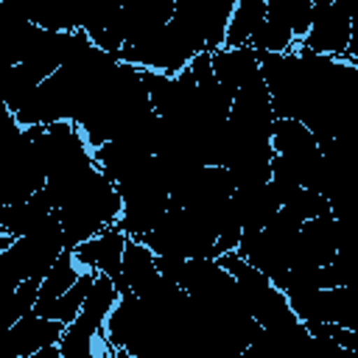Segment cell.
<instances>
[{"mask_svg": "<svg viewBox=\"0 0 358 358\" xmlns=\"http://www.w3.org/2000/svg\"><path fill=\"white\" fill-rule=\"evenodd\" d=\"M45 190L62 221L67 249H76L78 243L117 224L123 213V196L117 190V182L109 179L98 168V162L73 173L50 176Z\"/></svg>", "mask_w": 358, "mask_h": 358, "instance_id": "obj_1", "label": "cell"}, {"mask_svg": "<svg viewBox=\"0 0 358 358\" xmlns=\"http://www.w3.org/2000/svg\"><path fill=\"white\" fill-rule=\"evenodd\" d=\"M201 50H207V42L199 34V28L193 22H187L185 17L173 14L171 22H165L159 31H154L148 36H140V39H131V42H123L117 56L123 62L137 64L140 70L176 76Z\"/></svg>", "mask_w": 358, "mask_h": 358, "instance_id": "obj_2", "label": "cell"}, {"mask_svg": "<svg viewBox=\"0 0 358 358\" xmlns=\"http://www.w3.org/2000/svg\"><path fill=\"white\" fill-rule=\"evenodd\" d=\"M67 249L62 221L53 210L50 218H45L36 229L14 238L0 249V288L8 296L22 280L45 277L48 268L59 260V255Z\"/></svg>", "mask_w": 358, "mask_h": 358, "instance_id": "obj_3", "label": "cell"}, {"mask_svg": "<svg viewBox=\"0 0 358 358\" xmlns=\"http://www.w3.org/2000/svg\"><path fill=\"white\" fill-rule=\"evenodd\" d=\"M117 299H120V288L115 277L98 271L81 313L64 327V336L59 341L62 358H112L115 355L103 327Z\"/></svg>", "mask_w": 358, "mask_h": 358, "instance_id": "obj_4", "label": "cell"}, {"mask_svg": "<svg viewBox=\"0 0 358 358\" xmlns=\"http://www.w3.org/2000/svg\"><path fill=\"white\" fill-rule=\"evenodd\" d=\"M117 190L123 196V213L117 218V227L129 238H145L171 207L168 176L154 154L137 173L117 182Z\"/></svg>", "mask_w": 358, "mask_h": 358, "instance_id": "obj_5", "label": "cell"}, {"mask_svg": "<svg viewBox=\"0 0 358 358\" xmlns=\"http://www.w3.org/2000/svg\"><path fill=\"white\" fill-rule=\"evenodd\" d=\"M218 260H221V263L229 268V274L238 280L241 294H243V302H246L249 313L255 316V322H257L260 327H266V330H282V327H291V324L302 322V319L294 313V308H291L285 291L277 288L274 280L266 277V274H263L257 266H252L246 257H241L238 252H227V255H221Z\"/></svg>", "mask_w": 358, "mask_h": 358, "instance_id": "obj_6", "label": "cell"}, {"mask_svg": "<svg viewBox=\"0 0 358 358\" xmlns=\"http://www.w3.org/2000/svg\"><path fill=\"white\" fill-rule=\"evenodd\" d=\"M215 229L190 213L187 207L171 204L159 224L143 238L157 257H215Z\"/></svg>", "mask_w": 358, "mask_h": 358, "instance_id": "obj_7", "label": "cell"}, {"mask_svg": "<svg viewBox=\"0 0 358 358\" xmlns=\"http://www.w3.org/2000/svg\"><path fill=\"white\" fill-rule=\"evenodd\" d=\"M31 137L36 145V154L50 176L73 173L95 162L92 145L87 143L81 126L76 120H56L45 126H31Z\"/></svg>", "mask_w": 358, "mask_h": 358, "instance_id": "obj_8", "label": "cell"}, {"mask_svg": "<svg viewBox=\"0 0 358 358\" xmlns=\"http://www.w3.org/2000/svg\"><path fill=\"white\" fill-rule=\"evenodd\" d=\"M350 36H352V17L341 3L333 0L324 6H313L310 28L296 48H305L319 56H344L350 48Z\"/></svg>", "mask_w": 358, "mask_h": 358, "instance_id": "obj_9", "label": "cell"}, {"mask_svg": "<svg viewBox=\"0 0 358 358\" xmlns=\"http://www.w3.org/2000/svg\"><path fill=\"white\" fill-rule=\"evenodd\" d=\"M238 0H176V14L199 28L207 50H218L227 42V28Z\"/></svg>", "mask_w": 358, "mask_h": 358, "instance_id": "obj_10", "label": "cell"}, {"mask_svg": "<svg viewBox=\"0 0 358 358\" xmlns=\"http://www.w3.org/2000/svg\"><path fill=\"white\" fill-rule=\"evenodd\" d=\"M126 243H129V235H126L117 224H112V227H106L103 232L92 235L90 241L78 243L73 252H76V260H78L84 268L103 271V274L115 277V282H117V280H120V266H123Z\"/></svg>", "mask_w": 358, "mask_h": 358, "instance_id": "obj_11", "label": "cell"}, {"mask_svg": "<svg viewBox=\"0 0 358 358\" xmlns=\"http://www.w3.org/2000/svg\"><path fill=\"white\" fill-rule=\"evenodd\" d=\"M64 322L59 319H48L36 310L25 313L22 319H17L14 324H8V347L11 355L17 358H31L34 352H39L48 344H59L64 336Z\"/></svg>", "mask_w": 358, "mask_h": 358, "instance_id": "obj_12", "label": "cell"}, {"mask_svg": "<svg viewBox=\"0 0 358 358\" xmlns=\"http://www.w3.org/2000/svg\"><path fill=\"white\" fill-rule=\"evenodd\" d=\"M159 280H162V274H159L154 249H151L143 238H129L126 252H123L120 280H117L120 294H123V291H131V294H137V296H145Z\"/></svg>", "mask_w": 358, "mask_h": 358, "instance_id": "obj_13", "label": "cell"}, {"mask_svg": "<svg viewBox=\"0 0 358 358\" xmlns=\"http://www.w3.org/2000/svg\"><path fill=\"white\" fill-rule=\"evenodd\" d=\"M232 207H235V215H238L243 232H257L277 215V210L282 204H280V196H277V190H274V185L268 179L263 185L235 187Z\"/></svg>", "mask_w": 358, "mask_h": 358, "instance_id": "obj_14", "label": "cell"}, {"mask_svg": "<svg viewBox=\"0 0 358 358\" xmlns=\"http://www.w3.org/2000/svg\"><path fill=\"white\" fill-rule=\"evenodd\" d=\"M50 215H53V201H50L48 190H39L25 201L0 204V249L6 243H11L14 238L36 229Z\"/></svg>", "mask_w": 358, "mask_h": 358, "instance_id": "obj_15", "label": "cell"}, {"mask_svg": "<svg viewBox=\"0 0 358 358\" xmlns=\"http://www.w3.org/2000/svg\"><path fill=\"white\" fill-rule=\"evenodd\" d=\"M213 70H215V78L235 95L238 87L260 76V53L252 45H241V48L224 45L213 50Z\"/></svg>", "mask_w": 358, "mask_h": 358, "instance_id": "obj_16", "label": "cell"}, {"mask_svg": "<svg viewBox=\"0 0 358 358\" xmlns=\"http://www.w3.org/2000/svg\"><path fill=\"white\" fill-rule=\"evenodd\" d=\"M92 157L109 179L123 182L151 159V151L145 145H137V143H129V140H109V143L92 148Z\"/></svg>", "mask_w": 358, "mask_h": 358, "instance_id": "obj_17", "label": "cell"}, {"mask_svg": "<svg viewBox=\"0 0 358 358\" xmlns=\"http://www.w3.org/2000/svg\"><path fill=\"white\" fill-rule=\"evenodd\" d=\"M81 274H84V266L76 260V252H73V249H64V252L59 255V260L48 268V274L42 277L39 299H36V308H34V310L50 305L56 296H62L67 288H73Z\"/></svg>", "mask_w": 358, "mask_h": 358, "instance_id": "obj_18", "label": "cell"}, {"mask_svg": "<svg viewBox=\"0 0 358 358\" xmlns=\"http://www.w3.org/2000/svg\"><path fill=\"white\" fill-rule=\"evenodd\" d=\"M95 274H98L95 268H84V274L76 280V285H73V288H67L62 296H56L50 305L39 308L36 313H42V316H48V319H59V322L70 324V322L81 313L84 299H87V294H90V288H92V282H95Z\"/></svg>", "mask_w": 358, "mask_h": 358, "instance_id": "obj_19", "label": "cell"}, {"mask_svg": "<svg viewBox=\"0 0 358 358\" xmlns=\"http://www.w3.org/2000/svg\"><path fill=\"white\" fill-rule=\"evenodd\" d=\"M263 14H266V0H238L235 3V11H232V20H229V28H227V48H241V45H249L257 25L263 22Z\"/></svg>", "mask_w": 358, "mask_h": 358, "instance_id": "obj_20", "label": "cell"}, {"mask_svg": "<svg viewBox=\"0 0 358 358\" xmlns=\"http://www.w3.org/2000/svg\"><path fill=\"white\" fill-rule=\"evenodd\" d=\"M282 210L291 213L294 218H299V221L305 224L308 218H316V215H322V213H330V201H327V196H322L319 190L299 185L296 190L288 193V199L282 201Z\"/></svg>", "mask_w": 358, "mask_h": 358, "instance_id": "obj_21", "label": "cell"}, {"mask_svg": "<svg viewBox=\"0 0 358 358\" xmlns=\"http://www.w3.org/2000/svg\"><path fill=\"white\" fill-rule=\"evenodd\" d=\"M330 285H352L358 288V238L338 249L336 260L327 263Z\"/></svg>", "mask_w": 358, "mask_h": 358, "instance_id": "obj_22", "label": "cell"}, {"mask_svg": "<svg viewBox=\"0 0 358 358\" xmlns=\"http://www.w3.org/2000/svg\"><path fill=\"white\" fill-rule=\"evenodd\" d=\"M39 285H42V280H39V277H31V280H22V282L8 294V302H6V322H8V324H14L17 319H22L25 313H31V310L36 308Z\"/></svg>", "mask_w": 358, "mask_h": 358, "instance_id": "obj_23", "label": "cell"}, {"mask_svg": "<svg viewBox=\"0 0 358 358\" xmlns=\"http://www.w3.org/2000/svg\"><path fill=\"white\" fill-rule=\"evenodd\" d=\"M336 3H341L350 11V17H358V0H336Z\"/></svg>", "mask_w": 358, "mask_h": 358, "instance_id": "obj_24", "label": "cell"}, {"mask_svg": "<svg viewBox=\"0 0 358 358\" xmlns=\"http://www.w3.org/2000/svg\"><path fill=\"white\" fill-rule=\"evenodd\" d=\"M324 3H333V0H313V6H324Z\"/></svg>", "mask_w": 358, "mask_h": 358, "instance_id": "obj_25", "label": "cell"}]
</instances>
